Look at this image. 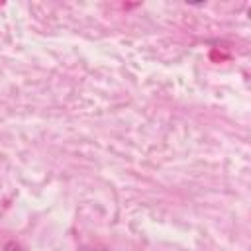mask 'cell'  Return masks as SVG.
Segmentation results:
<instances>
[{"label": "cell", "mask_w": 251, "mask_h": 251, "mask_svg": "<svg viewBox=\"0 0 251 251\" xmlns=\"http://www.w3.org/2000/svg\"><path fill=\"white\" fill-rule=\"evenodd\" d=\"M4 251H25L22 245H18L16 241H8L6 245H4Z\"/></svg>", "instance_id": "6da1fadb"}]
</instances>
